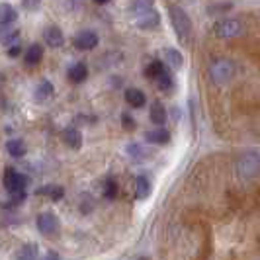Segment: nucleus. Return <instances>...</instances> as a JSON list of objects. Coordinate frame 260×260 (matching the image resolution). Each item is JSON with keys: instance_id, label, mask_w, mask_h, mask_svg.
<instances>
[{"instance_id": "nucleus-28", "label": "nucleus", "mask_w": 260, "mask_h": 260, "mask_svg": "<svg viewBox=\"0 0 260 260\" xmlns=\"http://www.w3.org/2000/svg\"><path fill=\"white\" fill-rule=\"evenodd\" d=\"M127 153H129L133 158H141V156H145L143 149H141V145H137V143L127 145Z\"/></svg>"}, {"instance_id": "nucleus-13", "label": "nucleus", "mask_w": 260, "mask_h": 260, "mask_svg": "<svg viewBox=\"0 0 260 260\" xmlns=\"http://www.w3.org/2000/svg\"><path fill=\"white\" fill-rule=\"evenodd\" d=\"M149 117H151V121H153L155 125H158V127L165 125V121H167V108L162 106V102H153V104H151Z\"/></svg>"}, {"instance_id": "nucleus-23", "label": "nucleus", "mask_w": 260, "mask_h": 260, "mask_svg": "<svg viewBox=\"0 0 260 260\" xmlns=\"http://www.w3.org/2000/svg\"><path fill=\"white\" fill-rule=\"evenodd\" d=\"M38 194L47 196L49 200H61L65 192H63V188H61V186H43V188H39L38 190Z\"/></svg>"}, {"instance_id": "nucleus-24", "label": "nucleus", "mask_w": 260, "mask_h": 260, "mask_svg": "<svg viewBox=\"0 0 260 260\" xmlns=\"http://www.w3.org/2000/svg\"><path fill=\"white\" fill-rule=\"evenodd\" d=\"M104 196L108 200H114L117 196V182L116 178H112V176H108L104 180Z\"/></svg>"}, {"instance_id": "nucleus-10", "label": "nucleus", "mask_w": 260, "mask_h": 260, "mask_svg": "<svg viewBox=\"0 0 260 260\" xmlns=\"http://www.w3.org/2000/svg\"><path fill=\"white\" fill-rule=\"evenodd\" d=\"M145 141L153 145H167L170 143V133L165 127H155V129H149L145 133Z\"/></svg>"}, {"instance_id": "nucleus-20", "label": "nucleus", "mask_w": 260, "mask_h": 260, "mask_svg": "<svg viewBox=\"0 0 260 260\" xmlns=\"http://www.w3.org/2000/svg\"><path fill=\"white\" fill-rule=\"evenodd\" d=\"M165 63L169 67H172V69H182L184 65V55L178 49H167L165 51Z\"/></svg>"}, {"instance_id": "nucleus-17", "label": "nucleus", "mask_w": 260, "mask_h": 260, "mask_svg": "<svg viewBox=\"0 0 260 260\" xmlns=\"http://www.w3.org/2000/svg\"><path fill=\"white\" fill-rule=\"evenodd\" d=\"M151 196V182L147 176H137L135 178V198L137 200H147Z\"/></svg>"}, {"instance_id": "nucleus-33", "label": "nucleus", "mask_w": 260, "mask_h": 260, "mask_svg": "<svg viewBox=\"0 0 260 260\" xmlns=\"http://www.w3.org/2000/svg\"><path fill=\"white\" fill-rule=\"evenodd\" d=\"M2 82H4V77H2V75H0V86H2Z\"/></svg>"}, {"instance_id": "nucleus-18", "label": "nucleus", "mask_w": 260, "mask_h": 260, "mask_svg": "<svg viewBox=\"0 0 260 260\" xmlns=\"http://www.w3.org/2000/svg\"><path fill=\"white\" fill-rule=\"evenodd\" d=\"M53 94H55V88H53V84L49 80H41L38 84V88H36V100L38 102H45V100H49Z\"/></svg>"}, {"instance_id": "nucleus-19", "label": "nucleus", "mask_w": 260, "mask_h": 260, "mask_svg": "<svg viewBox=\"0 0 260 260\" xmlns=\"http://www.w3.org/2000/svg\"><path fill=\"white\" fill-rule=\"evenodd\" d=\"M63 139H65V143L71 147V149H80V145H82V133L77 129V127H69L65 129L63 133Z\"/></svg>"}, {"instance_id": "nucleus-22", "label": "nucleus", "mask_w": 260, "mask_h": 260, "mask_svg": "<svg viewBox=\"0 0 260 260\" xmlns=\"http://www.w3.org/2000/svg\"><path fill=\"white\" fill-rule=\"evenodd\" d=\"M38 245L36 243H26L24 247L20 248L18 258L16 260H38Z\"/></svg>"}, {"instance_id": "nucleus-9", "label": "nucleus", "mask_w": 260, "mask_h": 260, "mask_svg": "<svg viewBox=\"0 0 260 260\" xmlns=\"http://www.w3.org/2000/svg\"><path fill=\"white\" fill-rule=\"evenodd\" d=\"M43 39H45V43H47L49 47H53V49H57V47H61V45L65 43V36H63V31H61V27L59 26L45 27Z\"/></svg>"}, {"instance_id": "nucleus-11", "label": "nucleus", "mask_w": 260, "mask_h": 260, "mask_svg": "<svg viewBox=\"0 0 260 260\" xmlns=\"http://www.w3.org/2000/svg\"><path fill=\"white\" fill-rule=\"evenodd\" d=\"M69 78H71V82H75V84H80V82H84L86 77H88V67L84 65L82 61H78L75 63L73 67H69Z\"/></svg>"}, {"instance_id": "nucleus-5", "label": "nucleus", "mask_w": 260, "mask_h": 260, "mask_svg": "<svg viewBox=\"0 0 260 260\" xmlns=\"http://www.w3.org/2000/svg\"><path fill=\"white\" fill-rule=\"evenodd\" d=\"M169 16H170V24H172V27H174V31H176L178 39H180V41H188L190 36H192V29H194L188 12L184 10L182 6H178V4H170Z\"/></svg>"}, {"instance_id": "nucleus-32", "label": "nucleus", "mask_w": 260, "mask_h": 260, "mask_svg": "<svg viewBox=\"0 0 260 260\" xmlns=\"http://www.w3.org/2000/svg\"><path fill=\"white\" fill-rule=\"evenodd\" d=\"M137 260H151V258H147V256H139Z\"/></svg>"}, {"instance_id": "nucleus-25", "label": "nucleus", "mask_w": 260, "mask_h": 260, "mask_svg": "<svg viewBox=\"0 0 260 260\" xmlns=\"http://www.w3.org/2000/svg\"><path fill=\"white\" fill-rule=\"evenodd\" d=\"M156 86H158V90L167 92L172 88V75H170V71H167L162 77L156 80Z\"/></svg>"}, {"instance_id": "nucleus-27", "label": "nucleus", "mask_w": 260, "mask_h": 260, "mask_svg": "<svg viewBox=\"0 0 260 260\" xmlns=\"http://www.w3.org/2000/svg\"><path fill=\"white\" fill-rule=\"evenodd\" d=\"M233 8V4H213V6H208L209 14H221V12H229Z\"/></svg>"}, {"instance_id": "nucleus-31", "label": "nucleus", "mask_w": 260, "mask_h": 260, "mask_svg": "<svg viewBox=\"0 0 260 260\" xmlns=\"http://www.w3.org/2000/svg\"><path fill=\"white\" fill-rule=\"evenodd\" d=\"M20 51H22V47H20V45H12V49L8 51V55H10V57H16V55H20Z\"/></svg>"}, {"instance_id": "nucleus-12", "label": "nucleus", "mask_w": 260, "mask_h": 260, "mask_svg": "<svg viewBox=\"0 0 260 260\" xmlns=\"http://www.w3.org/2000/svg\"><path fill=\"white\" fill-rule=\"evenodd\" d=\"M169 69H167V63H162V61H158V59H155V61H151L149 65L145 67V77L151 78V80H158V78L162 77L165 73H167Z\"/></svg>"}, {"instance_id": "nucleus-21", "label": "nucleus", "mask_w": 260, "mask_h": 260, "mask_svg": "<svg viewBox=\"0 0 260 260\" xmlns=\"http://www.w3.org/2000/svg\"><path fill=\"white\" fill-rule=\"evenodd\" d=\"M6 151H8V155L14 156V158H20V156L26 155V143H24L22 139H10V141L6 143Z\"/></svg>"}, {"instance_id": "nucleus-6", "label": "nucleus", "mask_w": 260, "mask_h": 260, "mask_svg": "<svg viewBox=\"0 0 260 260\" xmlns=\"http://www.w3.org/2000/svg\"><path fill=\"white\" fill-rule=\"evenodd\" d=\"M211 34L217 39H237L245 34V24L239 20V18H221L217 20L213 27H211Z\"/></svg>"}, {"instance_id": "nucleus-15", "label": "nucleus", "mask_w": 260, "mask_h": 260, "mask_svg": "<svg viewBox=\"0 0 260 260\" xmlns=\"http://www.w3.org/2000/svg\"><path fill=\"white\" fill-rule=\"evenodd\" d=\"M18 12L12 4L8 2H0V26H10L12 22H16Z\"/></svg>"}, {"instance_id": "nucleus-26", "label": "nucleus", "mask_w": 260, "mask_h": 260, "mask_svg": "<svg viewBox=\"0 0 260 260\" xmlns=\"http://www.w3.org/2000/svg\"><path fill=\"white\" fill-rule=\"evenodd\" d=\"M18 39H20V31H18V29H12L10 34H2V36H0V41H2V43H6V45H8V43L18 45V43H16Z\"/></svg>"}, {"instance_id": "nucleus-30", "label": "nucleus", "mask_w": 260, "mask_h": 260, "mask_svg": "<svg viewBox=\"0 0 260 260\" xmlns=\"http://www.w3.org/2000/svg\"><path fill=\"white\" fill-rule=\"evenodd\" d=\"M41 260H61V256H59L55 250H49V252H47V254H45Z\"/></svg>"}, {"instance_id": "nucleus-3", "label": "nucleus", "mask_w": 260, "mask_h": 260, "mask_svg": "<svg viewBox=\"0 0 260 260\" xmlns=\"http://www.w3.org/2000/svg\"><path fill=\"white\" fill-rule=\"evenodd\" d=\"M129 10L135 24L141 29H153L160 22V16H158V12H156L155 6L151 2H133Z\"/></svg>"}, {"instance_id": "nucleus-1", "label": "nucleus", "mask_w": 260, "mask_h": 260, "mask_svg": "<svg viewBox=\"0 0 260 260\" xmlns=\"http://www.w3.org/2000/svg\"><path fill=\"white\" fill-rule=\"evenodd\" d=\"M209 82L215 86H227L237 75V63L229 57H213L206 67Z\"/></svg>"}, {"instance_id": "nucleus-4", "label": "nucleus", "mask_w": 260, "mask_h": 260, "mask_svg": "<svg viewBox=\"0 0 260 260\" xmlns=\"http://www.w3.org/2000/svg\"><path fill=\"white\" fill-rule=\"evenodd\" d=\"M4 188L6 192L12 196V202L14 204H20L26 200V186H27V176L22 174V172H16L14 169H6L4 170Z\"/></svg>"}, {"instance_id": "nucleus-2", "label": "nucleus", "mask_w": 260, "mask_h": 260, "mask_svg": "<svg viewBox=\"0 0 260 260\" xmlns=\"http://www.w3.org/2000/svg\"><path fill=\"white\" fill-rule=\"evenodd\" d=\"M233 170L241 180H254L260 174V153H256V151L241 153L235 158Z\"/></svg>"}, {"instance_id": "nucleus-29", "label": "nucleus", "mask_w": 260, "mask_h": 260, "mask_svg": "<svg viewBox=\"0 0 260 260\" xmlns=\"http://www.w3.org/2000/svg\"><path fill=\"white\" fill-rule=\"evenodd\" d=\"M121 123H123L125 129H133V127H135V119H133L129 114H123V116H121Z\"/></svg>"}, {"instance_id": "nucleus-7", "label": "nucleus", "mask_w": 260, "mask_h": 260, "mask_svg": "<svg viewBox=\"0 0 260 260\" xmlns=\"http://www.w3.org/2000/svg\"><path fill=\"white\" fill-rule=\"evenodd\" d=\"M36 225H38V231L45 237H53L61 231V223H59V217L53 213V211H43L39 213L38 219H36Z\"/></svg>"}, {"instance_id": "nucleus-16", "label": "nucleus", "mask_w": 260, "mask_h": 260, "mask_svg": "<svg viewBox=\"0 0 260 260\" xmlns=\"http://www.w3.org/2000/svg\"><path fill=\"white\" fill-rule=\"evenodd\" d=\"M41 59H43V47L39 43H31L24 53V61L27 65H38Z\"/></svg>"}, {"instance_id": "nucleus-8", "label": "nucleus", "mask_w": 260, "mask_h": 260, "mask_svg": "<svg viewBox=\"0 0 260 260\" xmlns=\"http://www.w3.org/2000/svg\"><path fill=\"white\" fill-rule=\"evenodd\" d=\"M98 45V34L92 31V29H82L75 36V47L77 49H86L90 51Z\"/></svg>"}, {"instance_id": "nucleus-14", "label": "nucleus", "mask_w": 260, "mask_h": 260, "mask_svg": "<svg viewBox=\"0 0 260 260\" xmlns=\"http://www.w3.org/2000/svg\"><path fill=\"white\" fill-rule=\"evenodd\" d=\"M125 102L131 106V108H143L147 104V96H145L143 90L139 88H127L125 90Z\"/></svg>"}]
</instances>
